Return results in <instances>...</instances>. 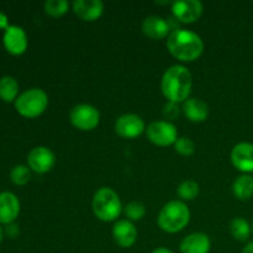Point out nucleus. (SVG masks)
<instances>
[{"instance_id":"cd10ccee","label":"nucleus","mask_w":253,"mask_h":253,"mask_svg":"<svg viewBox=\"0 0 253 253\" xmlns=\"http://www.w3.org/2000/svg\"><path fill=\"white\" fill-rule=\"evenodd\" d=\"M5 234H6L9 237H16L17 235H19V226L15 225L14 222L7 225L6 229H5Z\"/></svg>"},{"instance_id":"1a4fd4ad","label":"nucleus","mask_w":253,"mask_h":253,"mask_svg":"<svg viewBox=\"0 0 253 253\" xmlns=\"http://www.w3.org/2000/svg\"><path fill=\"white\" fill-rule=\"evenodd\" d=\"M172 12L178 21L192 24L203 14V4L199 0H177L172 2Z\"/></svg>"},{"instance_id":"b1692460","label":"nucleus","mask_w":253,"mask_h":253,"mask_svg":"<svg viewBox=\"0 0 253 253\" xmlns=\"http://www.w3.org/2000/svg\"><path fill=\"white\" fill-rule=\"evenodd\" d=\"M44 11L52 17H61L68 11L69 4L67 0H47L44 2Z\"/></svg>"},{"instance_id":"f3484780","label":"nucleus","mask_w":253,"mask_h":253,"mask_svg":"<svg viewBox=\"0 0 253 253\" xmlns=\"http://www.w3.org/2000/svg\"><path fill=\"white\" fill-rule=\"evenodd\" d=\"M211 241L209 236L203 232H194L188 235L180 242V253H209Z\"/></svg>"},{"instance_id":"393cba45","label":"nucleus","mask_w":253,"mask_h":253,"mask_svg":"<svg viewBox=\"0 0 253 253\" xmlns=\"http://www.w3.org/2000/svg\"><path fill=\"white\" fill-rule=\"evenodd\" d=\"M126 217L130 221H138L146 215V207L141 202H130L124 208Z\"/></svg>"},{"instance_id":"6e6552de","label":"nucleus","mask_w":253,"mask_h":253,"mask_svg":"<svg viewBox=\"0 0 253 253\" xmlns=\"http://www.w3.org/2000/svg\"><path fill=\"white\" fill-rule=\"evenodd\" d=\"M56 163L54 153L44 146L32 148L27 155V165L29 168L39 174L49 172Z\"/></svg>"},{"instance_id":"a878e982","label":"nucleus","mask_w":253,"mask_h":253,"mask_svg":"<svg viewBox=\"0 0 253 253\" xmlns=\"http://www.w3.org/2000/svg\"><path fill=\"white\" fill-rule=\"evenodd\" d=\"M174 150L175 152L179 153L180 156H185V157H189L193 153L195 152V145L189 137H178V140L174 143Z\"/></svg>"},{"instance_id":"bb28decb","label":"nucleus","mask_w":253,"mask_h":253,"mask_svg":"<svg viewBox=\"0 0 253 253\" xmlns=\"http://www.w3.org/2000/svg\"><path fill=\"white\" fill-rule=\"evenodd\" d=\"M182 109L178 106L177 103H172V101H168L167 104L163 108V115L166 119H169V120H174L175 118H178V115L180 114Z\"/></svg>"},{"instance_id":"2f4dec72","label":"nucleus","mask_w":253,"mask_h":253,"mask_svg":"<svg viewBox=\"0 0 253 253\" xmlns=\"http://www.w3.org/2000/svg\"><path fill=\"white\" fill-rule=\"evenodd\" d=\"M2 239H4V230H2V227L0 226V244L2 242Z\"/></svg>"},{"instance_id":"7ed1b4c3","label":"nucleus","mask_w":253,"mask_h":253,"mask_svg":"<svg viewBox=\"0 0 253 253\" xmlns=\"http://www.w3.org/2000/svg\"><path fill=\"white\" fill-rule=\"evenodd\" d=\"M190 220L189 208L182 200H172L161 209L158 215V226L168 234L182 231Z\"/></svg>"},{"instance_id":"39448f33","label":"nucleus","mask_w":253,"mask_h":253,"mask_svg":"<svg viewBox=\"0 0 253 253\" xmlns=\"http://www.w3.org/2000/svg\"><path fill=\"white\" fill-rule=\"evenodd\" d=\"M48 106V95L40 88H31L24 91L15 100V109L21 116L27 119L39 118Z\"/></svg>"},{"instance_id":"423d86ee","label":"nucleus","mask_w":253,"mask_h":253,"mask_svg":"<svg viewBox=\"0 0 253 253\" xmlns=\"http://www.w3.org/2000/svg\"><path fill=\"white\" fill-rule=\"evenodd\" d=\"M69 121L78 130L91 131L100 123V113L90 104H78L71 110Z\"/></svg>"},{"instance_id":"a211bd4d","label":"nucleus","mask_w":253,"mask_h":253,"mask_svg":"<svg viewBox=\"0 0 253 253\" xmlns=\"http://www.w3.org/2000/svg\"><path fill=\"white\" fill-rule=\"evenodd\" d=\"M182 111L185 118L192 123H203L209 116V106L204 100L189 98L183 103Z\"/></svg>"},{"instance_id":"4be33fe9","label":"nucleus","mask_w":253,"mask_h":253,"mask_svg":"<svg viewBox=\"0 0 253 253\" xmlns=\"http://www.w3.org/2000/svg\"><path fill=\"white\" fill-rule=\"evenodd\" d=\"M177 193L182 200H194L199 194V184L195 180H184L179 184Z\"/></svg>"},{"instance_id":"9d476101","label":"nucleus","mask_w":253,"mask_h":253,"mask_svg":"<svg viewBox=\"0 0 253 253\" xmlns=\"http://www.w3.org/2000/svg\"><path fill=\"white\" fill-rule=\"evenodd\" d=\"M145 130V121L136 114H124L115 121L116 133L123 138H136Z\"/></svg>"},{"instance_id":"aec40b11","label":"nucleus","mask_w":253,"mask_h":253,"mask_svg":"<svg viewBox=\"0 0 253 253\" xmlns=\"http://www.w3.org/2000/svg\"><path fill=\"white\" fill-rule=\"evenodd\" d=\"M19 94V83L11 76H4L0 78V99L6 103L16 100Z\"/></svg>"},{"instance_id":"f8f14e48","label":"nucleus","mask_w":253,"mask_h":253,"mask_svg":"<svg viewBox=\"0 0 253 253\" xmlns=\"http://www.w3.org/2000/svg\"><path fill=\"white\" fill-rule=\"evenodd\" d=\"M231 162L240 172L253 173V143H237L231 151Z\"/></svg>"},{"instance_id":"72a5a7b5","label":"nucleus","mask_w":253,"mask_h":253,"mask_svg":"<svg viewBox=\"0 0 253 253\" xmlns=\"http://www.w3.org/2000/svg\"><path fill=\"white\" fill-rule=\"evenodd\" d=\"M252 177H253V175H252Z\"/></svg>"},{"instance_id":"ddd939ff","label":"nucleus","mask_w":253,"mask_h":253,"mask_svg":"<svg viewBox=\"0 0 253 253\" xmlns=\"http://www.w3.org/2000/svg\"><path fill=\"white\" fill-rule=\"evenodd\" d=\"M113 237L120 247L130 249L137 241V230L130 220H119L113 227Z\"/></svg>"},{"instance_id":"2eb2a0df","label":"nucleus","mask_w":253,"mask_h":253,"mask_svg":"<svg viewBox=\"0 0 253 253\" xmlns=\"http://www.w3.org/2000/svg\"><path fill=\"white\" fill-rule=\"evenodd\" d=\"M20 214V202L14 193H0V224L10 225Z\"/></svg>"},{"instance_id":"0eeeda50","label":"nucleus","mask_w":253,"mask_h":253,"mask_svg":"<svg viewBox=\"0 0 253 253\" xmlns=\"http://www.w3.org/2000/svg\"><path fill=\"white\" fill-rule=\"evenodd\" d=\"M146 133L151 142L161 146V147L174 145L175 141L178 140L177 127L167 120H158L151 123L146 128Z\"/></svg>"},{"instance_id":"5701e85b","label":"nucleus","mask_w":253,"mask_h":253,"mask_svg":"<svg viewBox=\"0 0 253 253\" xmlns=\"http://www.w3.org/2000/svg\"><path fill=\"white\" fill-rule=\"evenodd\" d=\"M10 179L16 185H25L31 179V169L27 166L17 165L10 170Z\"/></svg>"},{"instance_id":"c85d7f7f","label":"nucleus","mask_w":253,"mask_h":253,"mask_svg":"<svg viewBox=\"0 0 253 253\" xmlns=\"http://www.w3.org/2000/svg\"><path fill=\"white\" fill-rule=\"evenodd\" d=\"M9 26L10 25H9V20H7V16L0 11V29L6 30Z\"/></svg>"},{"instance_id":"20e7f679","label":"nucleus","mask_w":253,"mask_h":253,"mask_svg":"<svg viewBox=\"0 0 253 253\" xmlns=\"http://www.w3.org/2000/svg\"><path fill=\"white\" fill-rule=\"evenodd\" d=\"M94 215L104 222H110L118 219L123 211V205L118 193L111 188L103 187L95 192L93 197Z\"/></svg>"},{"instance_id":"412c9836","label":"nucleus","mask_w":253,"mask_h":253,"mask_svg":"<svg viewBox=\"0 0 253 253\" xmlns=\"http://www.w3.org/2000/svg\"><path fill=\"white\" fill-rule=\"evenodd\" d=\"M230 231L237 241H247L252 232V226L244 217H235L230 224Z\"/></svg>"},{"instance_id":"dca6fc26","label":"nucleus","mask_w":253,"mask_h":253,"mask_svg":"<svg viewBox=\"0 0 253 253\" xmlns=\"http://www.w3.org/2000/svg\"><path fill=\"white\" fill-rule=\"evenodd\" d=\"M142 31L151 40H162L167 37V35L169 36L170 25L168 20L152 15L143 20Z\"/></svg>"},{"instance_id":"f257e3e1","label":"nucleus","mask_w":253,"mask_h":253,"mask_svg":"<svg viewBox=\"0 0 253 253\" xmlns=\"http://www.w3.org/2000/svg\"><path fill=\"white\" fill-rule=\"evenodd\" d=\"M193 78L189 69L180 64H174L165 72L161 81L163 95L172 103H184L189 99Z\"/></svg>"},{"instance_id":"473e14b6","label":"nucleus","mask_w":253,"mask_h":253,"mask_svg":"<svg viewBox=\"0 0 253 253\" xmlns=\"http://www.w3.org/2000/svg\"><path fill=\"white\" fill-rule=\"evenodd\" d=\"M252 232H253V224H252Z\"/></svg>"},{"instance_id":"4468645a","label":"nucleus","mask_w":253,"mask_h":253,"mask_svg":"<svg viewBox=\"0 0 253 253\" xmlns=\"http://www.w3.org/2000/svg\"><path fill=\"white\" fill-rule=\"evenodd\" d=\"M72 6L74 14L83 21H95L104 12V2L100 0H76Z\"/></svg>"},{"instance_id":"6ab92c4d","label":"nucleus","mask_w":253,"mask_h":253,"mask_svg":"<svg viewBox=\"0 0 253 253\" xmlns=\"http://www.w3.org/2000/svg\"><path fill=\"white\" fill-rule=\"evenodd\" d=\"M234 195L240 200H249L253 197V177L242 174L235 179L232 184Z\"/></svg>"},{"instance_id":"c756f323","label":"nucleus","mask_w":253,"mask_h":253,"mask_svg":"<svg viewBox=\"0 0 253 253\" xmlns=\"http://www.w3.org/2000/svg\"><path fill=\"white\" fill-rule=\"evenodd\" d=\"M152 253H174V252L170 251V250L168 249H165V247H158V249L153 250Z\"/></svg>"},{"instance_id":"9b49d317","label":"nucleus","mask_w":253,"mask_h":253,"mask_svg":"<svg viewBox=\"0 0 253 253\" xmlns=\"http://www.w3.org/2000/svg\"><path fill=\"white\" fill-rule=\"evenodd\" d=\"M2 42L9 53L14 56H20L27 48V36L22 27L16 25H10L4 32Z\"/></svg>"},{"instance_id":"f03ea898","label":"nucleus","mask_w":253,"mask_h":253,"mask_svg":"<svg viewBox=\"0 0 253 253\" xmlns=\"http://www.w3.org/2000/svg\"><path fill=\"white\" fill-rule=\"evenodd\" d=\"M170 54L182 62H193L204 51V42L195 32L184 29H174L167 40Z\"/></svg>"},{"instance_id":"7c9ffc66","label":"nucleus","mask_w":253,"mask_h":253,"mask_svg":"<svg viewBox=\"0 0 253 253\" xmlns=\"http://www.w3.org/2000/svg\"><path fill=\"white\" fill-rule=\"evenodd\" d=\"M242 253H253V241L250 242L249 245H246V247L242 250Z\"/></svg>"}]
</instances>
